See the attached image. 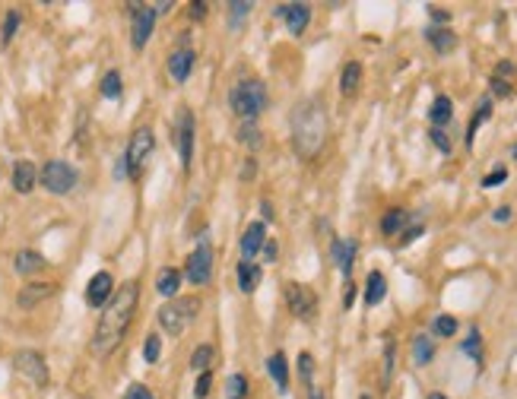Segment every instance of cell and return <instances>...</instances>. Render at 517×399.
Segmentation results:
<instances>
[{
  "mask_svg": "<svg viewBox=\"0 0 517 399\" xmlns=\"http://www.w3.org/2000/svg\"><path fill=\"white\" fill-rule=\"evenodd\" d=\"M238 139H242V143H248L251 149H257V146H261V133H257L254 124H244L242 130H238Z\"/></svg>",
  "mask_w": 517,
  "mask_h": 399,
  "instance_id": "39",
  "label": "cell"
},
{
  "mask_svg": "<svg viewBox=\"0 0 517 399\" xmlns=\"http://www.w3.org/2000/svg\"><path fill=\"white\" fill-rule=\"evenodd\" d=\"M492 76H498V80H508V82H514L517 80V67L511 61H498V67H495V73Z\"/></svg>",
  "mask_w": 517,
  "mask_h": 399,
  "instance_id": "41",
  "label": "cell"
},
{
  "mask_svg": "<svg viewBox=\"0 0 517 399\" xmlns=\"http://www.w3.org/2000/svg\"><path fill=\"white\" fill-rule=\"evenodd\" d=\"M267 371H270V377H273L276 390L286 396V393H289V365H286V355H282V352L270 355V358H267Z\"/></svg>",
  "mask_w": 517,
  "mask_h": 399,
  "instance_id": "20",
  "label": "cell"
},
{
  "mask_svg": "<svg viewBox=\"0 0 517 399\" xmlns=\"http://www.w3.org/2000/svg\"><path fill=\"white\" fill-rule=\"evenodd\" d=\"M263 234H267L263 222H251V225L244 228V234H242V260H251L257 251H261V247H263Z\"/></svg>",
  "mask_w": 517,
  "mask_h": 399,
  "instance_id": "19",
  "label": "cell"
},
{
  "mask_svg": "<svg viewBox=\"0 0 517 399\" xmlns=\"http://www.w3.org/2000/svg\"><path fill=\"white\" fill-rule=\"evenodd\" d=\"M451 118H454V101L447 99V95H438V99L432 101V108H428V120L441 130L444 124H451Z\"/></svg>",
  "mask_w": 517,
  "mask_h": 399,
  "instance_id": "24",
  "label": "cell"
},
{
  "mask_svg": "<svg viewBox=\"0 0 517 399\" xmlns=\"http://www.w3.org/2000/svg\"><path fill=\"white\" fill-rule=\"evenodd\" d=\"M39 177H42V187H45L48 194H58V196L70 194V190L77 187V181H80L77 168H73L70 162H64V158H51V162H45V168H42Z\"/></svg>",
  "mask_w": 517,
  "mask_h": 399,
  "instance_id": "5",
  "label": "cell"
},
{
  "mask_svg": "<svg viewBox=\"0 0 517 399\" xmlns=\"http://www.w3.org/2000/svg\"><path fill=\"white\" fill-rule=\"evenodd\" d=\"M16 29H20V10H10L7 16H4V25H0V44H4V48L13 42Z\"/></svg>",
  "mask_w": 517,
  "mask_h": 399,
  "instance_id": "30",
  "label": "cell"
},
{
  "mask_svg": "<svg viewBox=\"0 0 517 399\" xmlns=\"http://www.w3.org/2000/svg\"><path fill=\"white\" fill-rule=\"evenodd\" d=\"M428 137H432V143L438 146L441 152H451V139H447V133H444V130H438V127H432V130H428Z\"/></svg>",
  "mask_w": 517,
  "mask_h": 399,
  "instance_id": "44",
  "label": "cell"
},
{
  "mask_svg": "<svg viewBox=\"0 0 517 399\" xmlns=\"http://www.w3.org/2000/svg\"><path fill=\"white\" fill-rule=\"evenodd\" d=\"M489 118H492V99H482V101H479V108H476V114H473L470 127H466V146H473V139H476V130Z\"/></svg>",
  "mask_w": 517,
  "mask_h": 399,
  "instance_id": "27",
  "label": "cell"
},
{
  "mask_svg": "<svg viewBox=\"0 0 517 399\" xmlns=\"http://www.w3.org/2000/svg\"><path fill=\"white\" fill-rule=\"evenodd\" d=\"M197 310H200L197 298H172L168 304L159 308V327L168 336H181L187 329V323L197 317Z\"/></svg>",
  "mask_w": 517,
  "mask_h": 399,
  "instance_id": "4",
  "label": "cell"
},
{
  "mask_svg": "<svg viewBox=\"0 0 517 399\" xmlns=\"http://www.w3.org/2000/svg\"><path fill=\"white\" fill-rule=\"evenodd\" d=\"M356 251H359V244H356L352 238H337V241H333V247H330L333 263H337V270L343 272L346 279H349V272H352V260H356Z\"/></svg>",
  "mask_w": 517,
  "mask_h": 399,
  "instance_id": "16",
  "label": "cell"
},
{
  "mask_svg": "<svg viewBox=\"0 0 517 399\" xmlns=\"http://www.w3.org/2000/svg\"><path fill=\"white\" fill-rule=\"evenodd\" d=\"M406 222H409L406 209H387V213H384V219H381V232L384 234H397V232H403V228H406Z\"/></svg>",
  "mask_w": 517,
  "mask_h": 399,
  "instance_id": "28",
  "label": "cell"
},
{
  "mask_svg": "<svg viewBox=\"0 0 517 399\" xmlns=\"http://www.w3.org/2000/svg\"><path fill=\"white\" fill-rule=\"evenodd\" d=\"M194 61H197V57H194V48H175L172 57H168V73H172V80L185 82L194 70Z\"/></svg>",
  "mask_w": 517,
  "mask_h": 399,
  "instance_id": "15",
  "label": "cell"
},
{
  "mask_svg": "<svg viewBox=\"0 0 517 399\" xmlns=\"http://www.w3.org/2000/svg\"><path fill=\"white\" fill-rule=\"evenodd\" d=\"M137 301H140V285L130 279L124 282L121 289H115L111 301L105 304V314L99 317V327H96V336H92V352L99 358L111 355L121 339L127 336L130 323H134V314H137Z\"/></svg>",
  "mask_w": 517,
  "mask_h": 399,
  "instance_id": "1",
  "label": "cell"
},
{
  "mask_svg": "<svg viewBox=\"0 0 517 399\" xmlns=\"http://www.w3.org/2000/svg\"><path fill=\"white\" fill-rule=\"evenodd\" d=\"M428 16H432L435 23H447V19H451V13H447L444 6H428Z\"/></svg>",
  "mask_w": 517,
  "mask_h": 399,
  "instance_id": "48",
  "label": "cell"
},
{
  "mask_svg": "<svg viewBox=\"0 0 517 399\" xmlns=\"http://www.w3.org/2000/svg\"><path fill=\"white\" fill-rule=\"evenodd\" d=\"M121 73L118 70H108V73L102 76V95L105 99H121Z\"/></svg>",
  "mask_w": 517,
  "mask_h": 399,
  "instance_id": "33",
  "label": "cell"
},
{
  "mask_svg": "<svg viewBox=\"0 0 517 399\" xmlns=\"http://www.w3.org/2000/svg\"><path fill=\"white\" fill-rule=\"evenodd\" d=\"M263 257H267V263H273V260H276V244H273V241H263Z\"/></svg>",
  "mask_w": 517,
  "mask_h": 399,
  "instance_id": "51",
  "label": "cell"
},
{
  "mask_svg": "<svg viewBox=\"0 0 517 399\" xmlns=\"http://www.w3.org/2000/svg\"><path fill=\"white\" fill-rule=\"evenodd\" d=\"M178 285H181V272L178 270H172V266L159 270V276H156V291H159L162 298H168V301H172V298L178 295Z\"/></svg>",
  "mask_w": 517,
  "mask_h": 399,
  "instance_id": "23",
  "label": "cell"
},
{
  "mask_svg": "<svg viewBox=\"0 0 517 399\" xmlns=\"http://www.w3.org/2000/svg\"><path fill=\"white\" fill-rule=\"evenodd\" d=\"M35 181H39L35 165L29 162V158H20V162L13 165V190H16V194H32Z\"/></svg>",
  "mask_w": 517,
  "mask_h": 399,
  "instance_id": "17",
  "label": "cell"
},
{
  "mask_svg": "<svg viewBox=\"0 0 517 399\" xmlns=\"http://www.w3.org/2000/svg\"><path fill=\"white\" fill-rule=\"evenodd\" d=\"M359 82H362V63L359 61H349L340 73V92L343 95H356L359 92Z\"/></svg>",
  "mask_w": 517,
  "mask_h": 399,
  "instance_id": "25",
  "label": "cell"
},
{
  "mask_svg": "<svg viewBox=\"0 0 517 399\" xmlns=\"http://www.w3.org/2000/svg\"><path fill=\"white\" fill-rule=\"evenodd\" d=\"M153 25H156V6H149V4L130 6V42H134L137 51L147 48L149 35H153Z\"/></svg>",
  "mask_w": 517,
  "mask_h": 399,
  "instance_id": "8",
  "label": "cell"
},
{
  "mask_svg": "<svg viewBox=\"0 0 517 399\" xmlns=\"http://www.w3.org/2000/svg\"><path fill=\"white\" fill-rule=\"evenodd\" d=\"M492 219H495V222H508L511 219V206H498L495 213H492Z\"/></svg>",
  "mask_w": 517,
  "mask_h": 399,
  "instance_id": "50",
  "label": "cell"
},
{
  "mask_svg": "<svg viewBox=\"0 0 517 399\" xmlns=\"http://www.w3.org/2000/svg\"><path fill=\"white\" fill-rule=\"evenodd\" d=\"M54 289H58L54 282H29V285H23V289H20V295H16V304L29 310V308H35V304H42L45 298H51Z\"/></svg>",
  "mask_w": 517,
  "mask_h": 399,
  "instance_id": "14",
  "label": "cell"
},
{
  "mask_svg": "<svg viewBox=\"0 0 517 399\" xmlns=\"http://www.w3.org/2000/svg\"><path fill=\"white\" fill-rule=\"evenodd\" d=\"M48 266V260L42 257L39 251H16V257H13V270L20 272V276H35V272H42Z\"/></svg>",
  "mask_w": 517,
  "mask_h": 399,
  "instance_id": "18",
  "label": "cell"
},
{
  "mask_svg": "<svg viewBox=\"0 0 517 399\" xmlns=\"http://www.w3.org/2000/svg\"><path fill=\"white\" fill-rule=\"evenodd\" d=\"M248 396V380H244V374H232L229 380H225V399H244Z\"/></svg>",
  "mask_w": 517,
  "mask_h": 399,
  "instance_id": "32",
  "label": "cell"
},
{
  "mask_svg": "<svg viewBox=\"0 0 517 399\" xmlns=\"http://www.w3.org/2000/svg\"><path fill=\"white\" fill-rule=\"evenodd\" d=\"M286 304H289V310L305 323H311L314 314H318V298H314V291L308 289V285H301V282L286 285Z\"/></svg>",
  "mask_w": 517,
  "mask_h": 399,
  "instance_id": "9",
  "label": "cell"
},
{
  "mask_svg": "<svg viewBox=\"0 0 517 399\" xmlns=\"http://www.w3.org/2000/svg\"><path fill=\"white\" fill-rule=\"evenodd\" d=\"M362 399H371V396H362Z\"/></svg>",
  "mask_w": 517,
  "mask_h": 399,
  "instance_id": "57",
  "label": "cell"
},
{
  "mask_svg": "<svg viewBox=\"0 0 517 399\" xmlns=\"http://www.w3.org/2000/svg\"><path fill=\"white\" fill-rule=\"evenodd\" d=\"M425 38H428V44H432L438 54H447V51H454L457 48V35H454L451 29H425Z\"/></svg>",
  "mask_w": 517,
  "mask_h": 399,
  "instance_id": "26",
  "label": "cell"
},
{
  "mask_svg": "<svg viewBox=\"0 0 517 399\" xmlns=\"http://www.w3.org/2000/svg\"><path fill=\"white\" fill-rule=\"evenodd\" d=\"M276 16L286 19V29L292 32V35H301V32L308 29V23H311V6L308 4H282V6H276Z\"/></svg>",
  "mask_w": 517,
  "mask_h": 399,
  "instance_id": "13",
  "label": "cell"
},
{
  "mask_svg": "<svg viewBox=\"0 0 517 399\" xmlns=\"http://www.w3.org/2000/svg\"><path fill=\"white\" fill-rule=\"evenodd\" d=\"M187 13H191V19H204L206 16V4H204V0H197V4H191V10H187Z\"/></svg>",
  "mask_w": 517,
  "mask_h": 399,
  "instance_id": "49",
  "label": "cell"
},
{
  "mask_svg": "<svg viewBox=\"0 0 517 399\" xmlns=\"http://www.w3.org/2000/svg\"><path fill=\"white\" fill-rule=\"evenodd\" d=\"M394 358H397V342L390 339H384V386L394 380Z\"/></svg>",
  "mask_w": 517,
  "mask_h": 399,
  "instance_id": "34",
  "label": "cell"
},
{
  "mask_svg": "<svg viewBox=\"0 0 517 399\" xmlns=\"http://www.w3.org/2000/svg\"><path fill=\"white\" fill-rule=\"evenodd\" d=\"M299 371H301V377L308 380V384H311V374H314V358L308 352H301L299 355Z\"/></svg>",
  "mask_w": 517,
  "mask_h": 399,
  "instance_id": "45",
  "label": "cell"
},
{
  "mask_svg": "<svg viewBox=\"0 0 517 399\" xmlns=\"http://www.w3.org/2000/svg\"><path fill=\"white\" fill-rule=\"evenodd\" d=\"M210 384H213V374H210V371H204V374L197 377V386H194V396H197V399H206V396H210Z\"/></svg>",
  "mask_w": 517,
  "mask_h": 399,
  "instance_id": "42",
  "label": "cell"
},
{
  "mask_svg": "<svg viewBox=\"0 0 517 399\" xmlns=\"http://www.w3.org/2000/svg\"><path fill=\"white\" fill-rule=\"evenodd\" d=\"M13 367L23 374V377H29L35 386H45L48 384V365H45V355L35 352V348H20V352L13 355Z\"/></svg>",
  "mask_w": 517,
  "mask_h": 399,
  "instance_id": "10",
  "label": "cell"
},
{
  "mask_svg": "<svg viewBox=\"0 0 517 399\" xmlns=\"http://www.w3.org/2000/svg\"><path fill=\"white\" fill-rule=\"evenodd\" d=\"M428 399H447V396H441V393H432V396H428Z\"/></svg>",
  "mask_w": 517,
  "mask_h": 399,
  "instance_id": "56",
  "label": "cell"
},
{
  "mask_svg": "<svg viewBox=\"0 0 517 399\" xmlns=\"http://www.w3.org/2000/svg\"><path fill=\"white\" fill-rule=\"evenodd\" d=\"M248 13H251V4H242V0L229 4V23H232V29H238V25L248 19Z\"/></svg>",
  "mask_w": 517,
  "mask_h": 399,
  "instance_id": "37",
  "label": "cell"
},
{
  "mask_svg": "<svg viewBox=\"0 0 517 399\" xmlns=\"http://www.w3.org/2000/svg\"><path fill=\"white\" fill-rule=\"evenodd\" d=\"M327 139V111L320 99H305L292 111V146L301 158H314Z\"/></svg>",
  "mask_w": 517,
  "mask_h": 399,
  "instance_id": "2",
  "label": "cell"
},
{
  "mask_svg": "<svg viewBox=\"0 0 517 399\" xmlns=\"http://www.w3.org/2000/svg\"><path fill=\"white\" fill-rule=\"evenodd\" d=\"M175 139H178V152H181V168L191 171V158H194V114L187 111V108H181V114H178Z\"/></svg>",
  "mask_w": 517,
  "mask_h": 399,
  "instance_id": "11",
  "label": "cell"
},
{
  "mask_svg": "<svg viewBox=\"0 0 517 399\" xmlns=\"http://www.w3.org/2000/svg\"><path fill=\"white\" fill-rule=\"evenodd\" d=\"M210 365H213V346H197L194 348V355H191V371H210Z\"/></svg>",
  "mask_w": 517,
  "mask_h": 399,
  "instance_id": "31",
  "label": "cell"
},
{
  "mask_svg": "<svg viewBox=\"0 0 517 399\" xmlns=\"http://www.w3.org/2000/svg\"><path fill=\"white\" fill-rule=\"evenodd\" d=\"M187 282L191 285H206L213 276V247L210 238H200V244L194 247V253L187 257V270H185Z\"/></svg>",
  "mask_w": 517,
  "mask_h": 399,
  "instance_id": "7",
  "label": "cell"
},
{
  "mask_svg": "<svg viewBox=\"0 0 517 399\" xmlns=\"http://www.w3.org/2000/svg\"><path fill=\"white\" fill-rule=\"evenodd\" d=\"M419 234H422V225H419V222H416L413 228H403V238H400V244H403V247H406V244H413V241L419 238Z\"/></svg>",
  "mask_w": 517,
  "mask_h": 399,
  "instance_id": "47",
  "label": "cell"
},
{
  "mask_svg": "<svg viewBox=\"0 0 517 399\" xmlns=\"http://www.w3.org/2000/svg\"><path fill=\"white\" fill-rule=\"evenodd\" d=\"M229 101H232V111H235L244 124H254L257 114L267 111L270 92H267V86H263L261 80H242L235 89H232Z\"/></svg>",
  "mask_w": 517,
  "mask_h": 399,
  "instance_id": "3",
  "label": "cell"
},
{
  "mask_svg": "<svg viewBox=\"0 0 517 399\" xmlns=\"http://www.w3.org/2000/svg\"><path fill=\"white\" fill-rule=\"evenodd\" d=\"M352 298H356V285L346 282V295H343V308H352Z\"/></svg>",
  "mask_w": 517,
  "mask_h": 399,
  "instance_id": "52",
  "label": "cell"
},
{
  "mask_svg": "<svg viewBox=\"0 0 517 399\" xmlns=\"http://www.w3.org/2000/svg\"><path fill=\"white\" fill-rule=\"evenodd\" d=\"M502 181H508V168H495L492 175H485L482 187H495V184H502Z\"/></svg>",
  "mask_w": 517,
  "mask_h": 399,
  "instance_id": "46",
  "label": "cell"
},
{
  "mask_svg": "<svg viewBox=\"0 0 517 399\" xmlns=\"http://www.w3.org/2000/svg\"><path fill=\"white\" fill-rule=\"evenodd\" d=\"M124 399H156V396H153V390H149V386L134 384V386H127V393H124Z\"/></svg>",
  "mask_w": 517,
  "mask_h": 399,
  "instance_id": "43",
  "label": "cell"
},
{
  "mask_svg": "<svg viewBox=\"0 0 517 399\" xmlns=\"http://www.w3.org/2000/svg\"><path fill=\"white\" fill-rule=\"evenodd\" d=\"M251 175H254V162H248V165L242 168V177H251Z\"/></svg>",
  "mask_w": 517,
  "mask_h": 399,
  "instance_id": "54",
  "label": "cell"
},
{
  "mask_svg": "<svg viewBox=\"0 0 517 399\" xmlns=\"http://www.w3.org/2000/svg\"><path fill=\"white\" fill-rule=\"evenodd\" d=\"M460 348H463L466 355H473V361H476V365H482V346H479V329L476 327L470 329V336L463 339V346H460Z\"/></svg>",
  "mask_w": 517,
  "mask_h": 399,
  "instance_id": "36",
  "label": "cell"
},
{
  "mask_svg": "<svg viewBox=\"0 0 517 399\" xmlns=\"http://www.w3.org/2000/svg\"><path fill=\"white\" fill-rule=\"evenodd\" d=\"M261 276L263 272L254 260H242V263H238V289H242L244 295H251V291L261 285Z\"/></svg>",
  "mask_w": 517,
  "mask_h": 399,
  "instance_id": "21",
  "label": "cell"
},
{
  "mask_svg": "<svg viewBox=\"0 0 517 399\" xmlns=\"http://www.w3.org/2000/svg\"><path fill=\"white\" fill-rule=\"evenodd\" d=\"M454 333H457V320L451 314L435 317V336H454Z\"/></svg>",
  "mask_w": 517,
  "mask_h": 399,
  "instance_id": "38",
  "label": "cell"
},
{
  "mask_svg": "<svg viewBox=\"0 0 517 399\" xmlns=\"http://www.w3.org/2000/svg\"><path fill=\"white\" fill-rule=\"evenodd\" d=\"M511 156H514V162H517V143H514V146H511Z\"/></svg>",
  "mask_w": 517,
  "mask_h": 399,
  "instance_id": "55",
  "label": "cell"
},
{
  "mask_svg": "<svg viewBox=\"0 0 517 399\" xmlns=\"http://www.w3.org/2000/svg\"><path fill=\"white\" fill-rule=\"evenodd\" d=\"M384 295H387V279H384L378 270H371L368 279H365V304L375 308V304L384 301Z\"/></svg>",
  "mask_w": 517,
  "mask_h": 399,
  "instance_id": "22",
  "label": "cell"
},
{
  "mask_svg": "<svg viewBox=\"0 0 517 399\" xmlns=\"http://www.w3.org/2000/svg\"><path fill=\"white\" fill-rule=\"evenodd\" d=\"M111 295H115V279H111V272H96V276L89 279V285H86V304L89 308H102V304L111 301Z\"/></svg>",
  "mask_w": 517,
  "mask_h": 399,
  "instance_id": "12",
  "label": "cell"
},
{
  "mask_svg": "<svg viewBox=\"0 0 517 399\" xmlns=\"http://www.w3.org/2000/svg\"><path fill=\"white\" fill-rule=\"evenodd\" d=\"M308 399H327V396H324V393H320L314 384H308Z\"/></svg>",
  "mask_w": 517,
  "mask_h": 399,
  "instance_id": "53",
  "label": "cell"
},
{
  "mask_svg": "<svg viewBox=\"0 0 517 399\" xmlns=\"http://www.w3.org/2000/svg\"><path fill=\"white\" fill-rule=\"evenodd\" d=\"M159 355H162V339L156 333H149L147 342H143V361H147V365H156Z\"/></svg>",
  "mask_w": 517,
  "mask_h": 399,
  "instance_id": "35",
  "label": "cell"
},
{
  "mask_svg": "<svg viewBox=\"0 0 517 399\" xmlns=\"http://www.w3.org/2000/svg\"><path fill=\"white\" fill-rule=\"evenodd\" d=\"M153 146H156V137H153V130H149V127H140V130H134V137H130V143H127V152H124L127 177L140 175L143 162L153 156Z\"/></svg>",
  "mask_w": 517,
  "mask_h": 399,
  "instance_id": "6",
  "label": "cell"
},
{
  "mask_svg": "<svg viewBox=\"0 0 517 399\" xmlns=\"http://www.w3.org/2000/svg\"><path fill=\"white\" fill-rule=\"evenodd\" d=\"M492 95H498V99H508L511 92H514V82H508V80H498V76H492Z\"/></svg>",
  "mask_w": 517,
  "mask_h": 399,
  "instance_id": "40",
  "label": "cell"
},
{
  "mask_svg": "<svg viewBox=\"0 0 517 399\" xmlns=\"http://www.w3.org/2000/svg\"><path fill=\"white\" fill-rule=\"evenodd\" d=\"M413 358H416V365H428V361L435 358V346H432V339L428 336H416L413 339Z\"/></svg>",
  "mask_w": 517,
  "mask_h": 399,
  "instance_id": "29",
  "label": "cell"
}]
</instances>
